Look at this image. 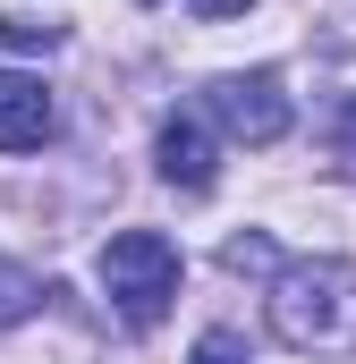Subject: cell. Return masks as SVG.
<instances>
[{"label":"cell","instance_id":"8","mask_svg":"<svg viewBox=\"0 0 356 364\" xmlns=\"http://www.w3.org/2000/svg\"><path fill=\"white\" fill-rule=\"evenodd\" d=\"M331 161L356 178V93H340V102H331Z\"/></svg>","mask_w":356,"mask_h":364},{"label":"cell","instance_id":"1","mask_svg":"<svg viewBox=\"0 0 356 364\" xmlns=\"http://www.w3.org/2000/svg\"><path fill=\"white\" fill-rule=\"evenodd\" d=\"M271 339L280 348H348L356 339V272L348 263H288L271 279Z\"/></svg>","mask_w":356,"mask_h":364},{"label":"cell","instance_id":"5","mask_svg":"<svg viewBox=\"0 0 356 364\" xmlns=\"http://www.w3.org/2000/svg\"><path fill=\"white\" fill-rule=\"evenodd\" d=\"M51 136V93L43 77H0V153H34Z\"/></svg>","mask_w":356,"mask_h":364},{"label":"cell","instance_id":"7","mask_svg":"<svg viewBox=\"0 0 356 364\" xmlns=\"http://www.w3.org/2000/svg\"><path fill=\"white\" fill-rule=\"evenodd\" d=\"M60 34H68V26H51V17H17V9L0 17V43H9V51H51Z\"/></svg>","mask_w":356,"mask_h":364},{"label":"cell","instance_id":"4","mask_svg":"<svg viewBox=\"0 0 356 364\" xmlns=\"http://www.w3.org/2000/svg\"><path fill=\"white\" fill-rule=\"evenodd\" d=\"M153 161H162V178H170L178 195H212V178H221V144H212V127H204L195 110L162 119V144H153Z\"/></svg>","mask_w":356,"mask_h":364},{"label":"cell","instance_id":"10","mask_svg":"<svg viewBox=\"0 0 356 364\" xmlns=\"http://www.w3.org/2000/svg\"><path fill=\"white\" fill-rule=\"evenodd\" d=\"M187 364H255V356H246V339H238V331H204Z\"/></svg>","mask_w":356,"mask_h":364},{"label":"cell","instance_id":"6","mask_svg":"<svg viewBox=\"0 0 356 364\" xmlns=\"http://www.w3.org/2000/svg\"><path fill=\"white\" fill-rule=\"evenodd\" d=\"M34 305H43V279L26 272V263H9V255H0V331H17Z\"/></svg>","mask_w":356,"mask_h":364},{"label":"cell","instance_id":"2","mask_svg":"<svg viewBox=\"0 0 356 364\" xmlns=\"http://www.w3.org/2000/svg\"><path fill=\"white\" fill-rule=\"evenodd\" d=\"M178 246L162 229H119L110 246H102V288H110V305H119V322L127 331H153L162 314H170L178 296Z\"/></svg>","mask_w":356,"mask_h":364},{"label":"cell","instance_id":"3","mask_svg":"<svg viewBox=\"0 0 356 364\" xmlns=\"http://www.w3.org/2000/svg\"><path fill=\"white\" fill-rule=\"evenodd\" d=\"M204 102H212V119H221V127H229L238 144H280V136H288V119H297L271 68H246V77H221V85L204 93Z\"/></svg>","mask_w":356,"mask_h":364},{"label":"cell","instance_id":"11","mask_svg":"<svg viewBox=\"0 0 356 364\" xmlns=\"http://www.w3.org/2000/svg\"><path fill=\"white\" fill-rule=\"evenodd\" d=\"M195 17H238V9H255V0H187Z\"/></svg>","mask_w":356,"mask_h":364},{"label":"cell","instance_id":"9","mask_svg":"<svg viewBox=\"0 0 356 364\" xmlns=\"http://www.w3.org/2000/svg\"><path fill=\"white\" fill-rule=\"evenodd\" d=\"M221 263H229V272H271L280 255H271V237H263V229H246V237H229V246H221Z\"/></svg>","mask_w":356,"mask_h":364}]
</instances>
